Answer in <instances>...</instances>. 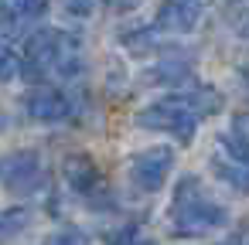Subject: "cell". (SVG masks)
I'll return each instance as SVG.
<instances>
[{"label":"cell","mask_w":249,"mask_h":245,"mask_svg":"<svg viewBox=\"0 0 249 245\" xmlns=\"http://www.w3.org/2000/svg\"><path fill=\"white\" fill-rule=\"evenodd\" d=\"M218 102L222 99L212 89H191V92H181V96H164V99H157V102H150L147 109L137 113V126L150 130V133H171L174 140L191 143L195 130H198V119L215 113Z\"/></svg>","instance_id":"obj_1"},{"label":"cell","mask_w":249,"mask_h":245,"mask_svg":"<svg viewBox=\"0 0 249 245\" xmlns=\"http://www.w3.org/2000/svg\"><path fill=\"white\" fill-rule=\"evenodd\" d=\"M229 225V211L212 201L201 187L198 177H184L174 191V204H171V228L174 235H208L215 228Z\"/></svg>","instance_id":"obj_2"},{"label":"cell","mask_w":249,"mask_h":245,"mask_svg":"<svg viewBox=\"0 0 249 245\" xmlns=\"http://www.w3.org/2000/svg\"><path fill=\"white\" fill-rule=\"evenodd\" d=\"M24 68L38 72V75L58 72V75L72 79V72L79 68V38L69 31H58V28H45V31L31 34L24 45Z\"/></svg>","instance_id":"obj_3"},{"label":"cell","mask_w":249,"mask_h":245,"mask_svg":"<svg viewBox=\"0 0 249 245\" xmlns=\"http://www.w3.org/2000/svg\"><path fill=\"white\" fill-rule=\"evenodd\" d=\"M0 184L14 194H38L48 184V170L35 150H18L0 157Z\"/></svg>","instance_id":"obj_4"},{"label":"cell","mask_w":249,"mask_h":245,"mask_svg":"<svg viewBox=\"0 0 249 245\" xmlns=\"http://www.w3.org/2000/svg\"><path fill=\"white\" fill-rule=\"evenodd\" d=\"M212 174L235 191H249V140L235 133L218 136L212 153Z\"/></svg>","instance_id":"obj_5"},{"label":"cell","mask_w":249,"mask_h":245,"mask_svg":"<svg viewBox=\"0 0 249 245\" xmlns=\"http://www.w3.org/2000/svg\"><path fill=\"white\" fill-rule=\"evenodd\" d=\"M171 167H174V150L171 147H150L130 160V184L143 194H157L164 187Z\"/></svg>","instance_id":"obj_6"},{"label":"cell","mask_w":249,"mask_h":245,"mask_svg":"<svg viewBox=\"0 0 249 245\" xmlns=\"http://www.w3.org/2000/svg\"><path fill=\"white\" fill-rule=\"evenodd\" d=\"M201 14H205V0H164L157 17H154V31L188 34L198 28Z\"/></svg>","instance_id":"obj_7"},{"label":"cell","mask_w":249,"mask_h":245,"mask_svg":"<svg viewBox=\"0 0 249 245\" xmlns=\"http://www.w3.org/2000/svg\"><path fill=\"white\" fill-rule=\"evenodd\" d=\"M24 109H28V116L38 119V123H62V119L72 116L69 96L58 92L55 85H38V89H31L28 99H24Z\"/></svg>","instance_id":"obj_8"},{"label":"cell","mask_w":249,"mask_h":245,"mask_svg":"<svg viewBox=\"0 0 249 245\" xmlns=\"http://www.w3.org/2000/svg\"><path fill=\"white\" fill-rule=\"evenodd\" d=\"M62 174H65V184L75 194H86L89 197V194H96L103 187V174H99V167L92 163L89 153H69L65 163H62Z\"/></svg>","instance_id":"obj_9"},{"label":"cell","mask_w":249,"mask_h":245,"mask_svg":"<svg viewBox=\"0 0 249 245\" xmlns=\"http://www.w3.org/2000/svg\"><path fill=\"white\" fill-rule=\"evenodd\" d=\"M48 7V0H0V21L7 31H21L24 24L38 21Z\"/></svg>","instance_id":"obj_10"},{"label":"cell","mask_w":249,"mask_h":245,"mask_svg":"<svg viewBox=\"0 0 249 245\" xmlns=\"http://www.w3.org/2000/svg\"><path fill=\"white\" fill-rule=\"evenodd\" d=\"M31 225H35V211L31 208H7V211H0V245L21 238V231H28Z\"/></svg>","instance_id":"obj_11"},{"label":"cell","mask_w":249,"mask_h":245,"mask_svg":"<svg viewBox=\"0 0 249 245\" xmlns=\"http://www.w3.org/2000/svg\"><path fill=\"white\" fill-rule=\"evenodd\" d=\"M225 17H229V28L239 38H249V0H229Z\"/></svg>","instance_id":"obj_12"},{"label":"cell","mask_w":249,"mask_h":245,"mask_svg":"<svg viewBox=\"0 0 249 245\" xmlns=\"http://www.w3.org/2000/svg\"><path fill=\"white\" fill-rule=\"evenodd\" d=\"M188 65L184 62H164V65H157L150 75H154V82H184L188 79Z\"/></svg>","instance_id":"obj_13"},{"label":"cell","mask_w":249,"mask_h":245,"mask_svg":"<svg viewBox=\"0 0 249 245\" xmlns=\"http://www.w3.org/2000/svg\"><path fill=\"white\" fill-rule=\"evenodd\" d=\"M21 68H24L21 58H18L4 41H0V82H11L14 75H21Z\"/></svg>","instance_id":"obj_14"},{"label":"cell","mask_w":249,"mask_h":245,"mask_svg":"<svg viewBox=\"0 0 249 245\" xmlns=\"http://www.w3.org/2000/svg\"><path fill=\"white\" fill-rule=\"evenodd\" d=\"M45 245H89V235H86L82 228H62V231H55Z\"/></svg>","instance_id":"obj_15"},{"label":"cell","mask_w":249,"mask_h":245,"mask_svg":"<svg viewBox=\"0 0 249 245\" xmlns=\"http://www.w3.org/2000/svg\"><path fill=\"white\" fill-rule=\"evenodd\" d=\"M92 11H96V0H62V14H65V17L82 21V17H89Z\"/></svg>","instance_id":"obj_16"},{"label":"cell","mask_w":249,"mask_h":245,"mask_svg":"<svg viewBox=\"0 0 249 245\" xmlns=\"http://www.w3.org/2000/svg\"><path fill=\"white\" fill-rule=\"evenodd\" d=\"M109 245H147V242L137 235V228H133V225H126V228H120V231H113V235H109Z\"/></svg>","instance_id":"obj_17"}]
</instances>
